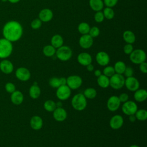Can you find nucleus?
Listing matches in <instances>:
<instances>
[{
    "label": "nucleus",
    "mask_w": 147,
    "mask_h": 147,
    "mask_svg": "<svg viewBox=\"0 0 147 147\" xmlns=\"http://www.w3.org/2000/svg\"><path fill=\"white\" fill-rule=\"evenodd\" d=\"M2 33L5 38L10 42L19 40L23 34V29L20 22L16 21H10L4 25Z\"/></svg>",
    "instance_id": "nucleus-1"
},
{
    "label": "nucleus",
    "mask_w": 147,
    "mask_h": 147,
    "mask_svg": "<svg viewBox=\"0 0 147 147\" xmlns=\"http://www.w3.org/2000/svg\"><path fill=\"white\" fill-rule=\"evenodd\" d=\"M87 99L83 94H76L71 99V105L76 110L82 111L84 110L87 106Z\"/></svg>",
    "instance_id": "nucleus-2"
},
{
    "label": "nucleus",
    "mask_w": 147,
    "mask_h": 147,
    "mask_svg": "<svg viewBox=\"0 0 147 147\" xmlns=\"http://www.w3.org/2000/svg\"><path fill=\"white\" fill-rule=\"evenodd\" d=\"M13 51L11 42L3 38L0 39V59H6L10 56Z\"/></svg>",
    "instance_id": "nucleus-3"
},
{
    "label": "nucleus",
    "mask_w": 147,
    "mask_h": 147,
    "mask_svg": "<svg viewBox=\"0 0 147 147\" xmlns=\"http://www.w3.org/2000/svg\"><path fill=\"white\" fill-rule=\"evenodd\" d=\"M56 56L58 59L63 61L69 60L72 55V49L68 46L62 45L56 51Z\"/></svg>",
    "instance_id": "nucleus-4"
},
{
    "label": "nucleus",
    "mask_w": 147,
    "mask_h": 147,
    "mask_svg": "<svg viewBox=\"0 0 147 147\" xmlns=\"http://www.w3.org/2000/svg\"><path fill=\"white\" fill-rule=\"evenodd\" d=\"M130 61L135 64H140L145 61L146 55L145 51L141 49H137L133 50L129 55Z\"/></svg>",
    "instance_id": "nucleus-5"
},
{
    "label": "nucleus",
    "mask_w": 147,
    "mask_h": 147,
    "mask_svg": "<svg viewBox=\"0 0 147 147\" xmlns=\"http://www.w3.org/2000/svg\"><path fill=\"white\" fill-rule=\"evenodd\" d=\"M109 86L114 90H119L124 86L125 79L122 74L115 73L109 78Z\"/></svg>",
    "instance_id": "nucleus-6"
},
{
    "label": "nucleus",
    "mask_w": 147,
    "mask_h": 147,
    "mask_svg": "<svg viewBox=\"0 0 147 147\" xmlns=\"http://www.w3.org/2000/svg\"><path fill=\"white\" fill-rule=\"evenodd\" d=\"M71 94V90L67 85H62L57 88L56 95L57 98L60 100L68 99Z\"/></svg>",
    "instance_id": "nucleus-7"
},
{
    "label": "nucleus",
    "mask_w": 147,
    "mask_h": 147,
    "mask_svg": "<svg viewBox=\"0 0 147 147\" xmlns=\"http://www.w3.org/2000/svg\"><path fill=\"white\" fill-rule=\"evenodd\" d=\"M138 110L137 104L132 100H127L124 103L122 106V111L125 115H130L135 114Z\"/></svg>",
    "instance_id": "nucleus-8"
},
{
    "label": "nucleus",
    "mask_w": 147,
    "mask_h": 147,
    "mask_svg": "<svg viewBox=\"0 0 147 147\" xmlns=\"http://www.w3.org/2000/svg\"><path fill=\"white\" fill-rule=\"evenodd\" d=\"M83 80L78 75H71L67 78V85L71 90H76L82 84Z\"/></svg>",
    "instance_id": "nucleus-9"
},
{
    "label": "nucleus",
    "mask_w": 147,
    "mask_h": 147,
    "mask_svg": "<svg viewBox=\"0 0 147 147\" xmlns=\"http://www.w3.org/2000/svg\"><path fill=\"white\" fill-rule=\"evenodd\" d=\"M126 88L130 91L134 92L140 87V82L134 76L126 78L125 80V84Z\"/></svg>",
    "instance_id": "nucleus-10"
},
{
    "label": "nucleus",
    "mask_w": 147,
    "mask_h": 147,
    "mask_svg": "<svg viewBox=\"0 0 147 147\" xmlns=\"http://www.w3.org/2000/svg\"><path fill=\"white\" fill-rule=\"evenodd\" d=\"M121 105V102L118 96L113 95L110 96L107 102V107L111 111H117Z\"/></svg>",
    "instance_id": "nucleus-11"
},
{
    "label": "nucleus",
    "mask_w": 147,
    "mask_h": 147,
    "mask_svg": "<svg viewBox=\"0 0 147 147\" xmlns=\"http://www.w3.org/2000/svg\"><path fill=\"white\" fill-rule=\"evenodd\" d=\"M30 75L29 70L25 67H20L16 71V76L22 82L28 81L30 78Z\"/></svg>",
    "instance_id": "nucleus-12"
},
{
    "label": "nucleus",
    "mask_w": 147,
    "mask_h": 147,
    "mask_svg": "<svg viewBox=\"0 0 147 147\" xmlns=\"http://www.w3.org/2000/svg\"><path fill=\"white\" fill-rule=\"evenodd\" d=\"M123 124V118L121 115H113L109 122L110 126L114 130H117L120 129Z\"/></svg>",
    "instance_id": "nucleus-13"
},
{
    "label": "nucleus",
    "mask_w": 147,
    "mask_h": 147,
    "mask_svg": "<svg viewBox=\"0 0 147 147\" xmlns=\"http://www.w3.org/2000/svg\"><path fill=\"white\" fill-rule=\"evenodd\" d=\"M93 38L88 34H83L79 38V44L80 47L83 49H88L93 45Z\"/></svg>",
    "instance_id": "nucleus-14"
},
{
    "label": "nucleus",
    "mask_w": 147,
    "mask_h": 147,
    "mask_svg": "<svg viewBox=\"0 0 147 147\" xmlns=\"http://www.w3.org/2000/svg\"><path fill=\"white\" fill-rule=\"evenodd\" d=\"M96 61L101 66H106L110 62L109 55L104 51H100L96 55Z\"/></svg>",
    "instance_id": "nucleus-15"
},
{
    "label": "nucleus",
    "mask_w": 147,
    "mask_h": 147,
    "mask_svg": "<svg viewBox=\"0 0 147 147\" xmlns=\"http://www.w3.org/2000/svg\"><path fill=\"white\" fill-rule=\"evenodd\" d=\"M53 118L58 122L64 121L67 117L66 110L61 107H56L53 111Z\"/></svg>",
    "instance_id": "nucleus-16"
},
{
    "label": "nucleus",
    "mask_w": 147,
    "mask_h": 147,
    "mask_svg": "<svg viewBox=\"0 0 147 147\" xmlns=\"http://www.w3.org/2000/svg\"><path fill=\"white\" fill-rule=\"evenodd\" d=\"M53 14L52 11L49 9H42L38 14V18L44 22L50 21L53 18Z\"/></svg>",
    "instance_id": "nucleus-17"
},
{
    "label": "nucleus",
    "mask_w": 147,
    "mask_h": 147,
    "mask_svg": "<svg viewBox=\"0 0 147 147\" xmlns=\"http://www.w3.org/2000/svg\"><path fill=\"white\" fill-rule=\"evenodd\" d=\"M77 60L78 63L83 66H87L91 64L92 60L91 56L87 52H82L79 53L77 57Z\"/></svg>",
    "instance_id": "nucleus-18"
},
{
    "label": "nucleus",
    "mask_w": 147,
    "mask_h": 147,
    "mask_svg": "<svg viewBox=\"0 0 147 147\" xmlns=\"http://www.w3.org/2000/svg\"><path fill=\"white\" fill-rule=\"evenodd\" d=\"M0 69L3 73L9 74L13 72L14 66L10 61L5 59L0 62Z\"/></svg>",
    "instance_id": "nucleus-19"
},
{
    "label": "nucleus",
    "mask_w": 147,
    "mask_h": 147,
    "mask_svg": "<svg viewBox=\"0 0 147 147\" xmlns=\"http://www.w3.org/2000/svg\"><path fill=\"white\" fill-rule=\"evenodd\" d=\"M30 125L33 130H40L42 128L43 125L42 119L38 115H34L30 119Z\"/></svg>",
    "instance_id": "nucleus-20"
},
{
    "label": "nucleus",
    "mask_w": 147,
    "mask_h": 147,
    "mask_svg": "<svg viewBox=\"0 0 147 147\" xmlns=\"http://www.w3.org/2000/svg\"><path fill=\"white\" fill-rule=\"evenodd\" d=\"M10 98L11 101L13 104L19 105H21L24 100V95L21 91L16 90L11 93Z\"/></svg>",
    "instance_id": "nucleus-21"
},
{
    "label": "nucleus",
    "mask_w": 147,
    "mask_h": 147,
    "mask_svg": "<svg viewBox=\"0 0 147 147\" xmlns=\"http://www.w3.org/2000/svg\"><path fill=\"white\" fill-rule=\"evenodd\" d=\"M134 98L138 102H142L147 98V91L145 89L138 88L134 94Z\"/></svg>",
    "instance_id": "nucleus-22"
},
{
    "label": "nucleus",
    "mask_w": 147,
    "mask_h": 147,
    "mask_svg": "<svg viewBox=\"0 0 147 147\" xmlns=\"http://www.w3.org/2000/svg\"><path fill=\"white\" fill-rule=\"evenodd\" d=\"M51 45H52L55 48L57 49L63 45L64 40L61 35L55 34L51 38Z\"/></svg>",
    "instance_id": "nucleus-23"
},
{
    "label": "nucleus",
    "mask_w": 147,
    "mask_h": 147,
    "mask_svg": "<svg viewBox=\"0 0 147 147\" xmlns=\"http://www.w3.org/2000/svg\"><path fill=\"white\" fill-rule=\"evenodd\" d=\"M29 94L30 96L34 99H37L40 96L41 90L39 86L37 85V83H35L30 86L29 90Z\"/></svg>",
    "instance_id": "nucleus-24"
},
{
    "label": "nucleus",
    "mask_w": 147,
    "mask_h": 147,
    "mask_svg": "<svg viewBox=\"0 0 147 147\" xmlns=\"http://www.w3.org/2000/svg\"><path fill=\"white\" fill-rule=\"evenodd\" d=\"M89 5L92 10L98 11L103 9L104 3L102 0H90Z\"/></svg>",
    "instance_id": "nucleus-25"
},
{
    "label": "nucleus",
    "mask_w": 147,
    "mask_h": 147,
    "mask_svg": "<svg viewBox=\"0 0 147 147\" xmlns=\"http://www.w3.org/2000/svg\"><path fill=\"white\" fill-rule=\"evenodd\" d=\"M123 38L127 44H132L136 41V36L131 30H126L123 33Z\"/></svg>",
    "instance_id": "nucleus-26"
},
{
    "label": "nucleus",
    "mask_w": 147,
    "mask_h": 147,
    "mask_svg": "<svg viewBox=\"0 0 147 147\" xmlns=\"http://www.w3.org/2000/svg\"><path fill=\"white\" fill-rule=\"evenodd\" d=\"M97 83L99 87L103 88H107L109 86H110L109 78L103 74H102L99 77H98Z\"/></svg>",
    "instance_id": "nucleus-27"
},
{
    "label": "nucleus",
    "mask_w": 147,
    "mask_h": 147,
    "mask_svg": "<svg viewBox=\"0 0 147 147\" xmlns=\"http://www.w3.org/2000/svg\"><path fill=\"white\" fill-rule=\"evenodd\" d=\"M113 67L114 68L115 72L116 74H119L122 75L125 70L126 65L123 61H118L115 63L114 66Z\"/></svg>",
    "instance_id": "nucleus-28"
},
{
    "label": "nucleus",
    "mask_w": 147,
    "mask_h": 147,
    "mask_svg": "<svg viewBox=\"0 0 147 147\" xmlns=\"http://www.w3.org/2000/svg\"><path fill=\"white\" fill-rule=\"evenodd\" d=\"M56 51V48H55L52 45H47L43 48L42 52L47 57H52L55 55Z\"/></svg>",
    "instance_id": "nucleus-29"
},
{
    "label": "nucleus",
    "mask_w": 147,
    "mask_h": 147,
    "mask_svg": "<svg viewBox=\"0 0 147 147\" xmlns=\"http://www.w3.org/2000/svg\"><path fill=\"white\" fill-rule=\"evenodd\" d=\"M97 92L95 88L92 87H89L86 88L83 92V95L86 99H94L96 96Z\"/></svg>",
    "instance_id": "nucleus-30"
},
{
    "label": "nucleus",
    "mask_w": 147,
    "mask_h": 147,
    "mask_svg": "<svg viewBox=\"0 0 147 147\" xmlns=\"http://www.w3.org/2000/svg\"><path fill=\"white\" fill-rule=\"evenodd\" d=\"M90 29V25L87 22H85L80 23L78 26V30L79 32L82 35L88 34Z\"/></svg>",
    "instance_id": "nucleus-31"
},
{
    "label": "nucleus",
    "mask_w": 147,
    "mask_h": 147,
    "mask_svg": "<svg viewBox=\"0 0 147 147\" xmlns=\"http://www.w3.org/2000/svg\"><path fill=\"white\" fill-rule=\"evenodd\" d=\"M44 108L48 112H53L56 108V103L52 100H47L44 103Z\"/></svg>",
    "instance_id": "nucleus-32"
},
{
    "label": "nucleus",
    "mask_w": 147,
    "mask_h": 147,
    "mask_svg": "<svg viewBox=\"0 0 147 147\" xmlns=\"http://www.w3.org/2000/svg\"><path fill=\"white\" fill-rule=\"evenodd\" d=\"M134 115L136 119L141 121H145L147 119V111L145 109L137 110Z\"/></svg>",
    "instance_id": "nucleus-33"
},
{
    "label": "nucleus",
    "mask_w": 147,
    "mask_h": 147,
    "mask_svg": "<svg viewBox=\"0 0 147 147\" xmlns=\"http://www.w3.org/2000/svg\"><path fill=\"white\" fill-rule=\"evenodd\" d=\"M105 18L107 20H111L114 18L115 16V13L114 10L111 7H106L104 9L103 11Z\"/></svg>",
    "instance_id": "nucleus-34"
},
{
    "label": "nucleus",
    "mask_w": 147,
    "mask_h": 147,
    "mask_svg": "<svg viewBox=\"0 0 147 147\" xmlns=\"http://www.w3.org/2000/svg\"><path fill=\"white\" fill-rule=\"evenodd\" d=\"M103 75L107 76L108 78H110L111 76H113L115 72V70L113 67L112 66H106L103 71Z\"/></svg>",
    "instance_id": "nucleus-35"
},
{
    "label": "nucleus",
    "mask_w": 147,
    "mask_h": 147,
    "mask_svg": "<svg viewBox=\"0 0 147 147\" xmlns=\"http://www.w3.org/2000/svg\"><path fill=\"white\" fill-rule=\"evenodd\" d=\"M49 84L52 87L56 88H57L59 87H60L61 86L59 78H56V77H53V78H51L49 80Z\"/></svg>",
    "instance_id": "nucleus-36"
},
{
    "label": "nucleus",
    "mask_w": 147,
    "mask_h": 147,
    "mask_svg": "<svg viewBox=\"0 0 147 147\" xmlns=\"http://www.w3.org/2000/svg\"><path fill=\"white\" fill-rule=\"evenodd\" d=\"M100 34V30L97 26H93L90 28L88 34L92 38H95L98 37Z\"/></svg>",
    "instance_id": "nucleus-37"
},
{
    "label": "nucleus",
    "mask_w": 147,
    "mask_h": 147,
    "mask_svg": "<svg viewBox=\"0 0 147 147\" xmlns=\"http://www.w3.org/2000/svg\"><path fill=\"white\" fill-rule=\"evenodd\" d=\"M42 25V21L39 18L33 20L30 23V26L33 29H38Z\"/></svg>",
    "instance_id": "nucleus-38"
},
{
    "label": "nucleus",
    "mask_w": 147,
    "mask_h": 147,
    "mask_svg": "<svg viewBox=\"0 0 147 147\" xmlns=\"http://www.w3.org/2000/svg\"><path fill=\"white\" fill-rule=\"evenodd\" d=\"M105 19L103 13L102 11H96V13L94 15V20L98 23H100L103 22Z\"/></svg>",
    "instance_id": "nucleus-39"
},
{
    "label": "nucleus",
    "mask_w": 147,
    "mask_h": 147,
    "mask_svg": "<svg viewBox=\"0 0 147 147\" xmlns=\"http://www.w3.org/2000/svg\"><path fill=\"white\" fill-rule=\"evenodd\" d=\"M5 88L6 91L7 92H9V93H11V94L14 91H16V86H15V85L13 83H10V82L7 83L5 84Z\"/></svg>",
    "instance_id": "nucleus-40"
},
{
    "label": "nucleus",
    "mask_w": 147,
    "mask_h": 147,
    "mask_svg": "<svg viewBox=\"0 0 147 147\" xmlns=\"http://www.w3.org/2000/svg\"><path fill=\"white\" fill-rule=\"evenodd\" d=\"M133 50V47L131 44H126L123 47V52L126 55H130Z\"/></svg>",
    "instance_id": "nucleus-41"
},
{
    "label": "nucleus",
    "mask_w": 147,
    "mask_h": 147,
    "mask_svg": "<svg viewBox=\"0 0 147 147\" xmlns=\"http://www.w3.org/2000/svg\"><path fill=\"white\" fill-rule=\"evenodd\" d=\"M118 1V0H103V3L107 7L112 8L117 5Z\"/></svg>",
    "instance_id": "nucleus-42"
},
{
    "label": "nucleus",
    "mask_w": 147,
    "mask_h": 147,
    "mask_svg": "<svg viewBox=\"0 0 147 147\" xmlns=\"http://www.w3.org/2000/svg\"><path fill=\"white\" fill-rule=\"evenodd\" d=\"M123 74L126 78L133 76L134 74V70L131 67H126L123 72Z\"/></svg>",
    "instance_id": "nucleus-43"
},
{
    "label": "nucleus",
    "mask_w": 147,
    "mask_h": 147,
    "mask_svg": "<svg viewBox=\"0 0 147 147\" xmlns=\"http://www.w3.org/2000/svg\"><path fill=\"white\" fill-rule=\"evenodd\" d=\"M118 98L121 102V103H124L129 100V95L126 93H121L119 96Z\"/></svg>",
    "instance_id": "nucleus-44"
},
{
    "label": "nucleus",
    "mask_w": 147,
    "mask_h": 147,
    "mask_svg": "<svg viewBox=\"0 0 147 147\" xmlns=\"http://www.w3.org/2000/svg\"><path fill=\"white\" fill-rule=\"evenodd\" d=\"M139 68L140 71L143 74H146L147 73V63L144 61L139 64Z\"/></svg>",
    "instance_id": "nucleus-45"
},
{
    "label": "nucleus",
    "mask_w": 147,
    "mask_h": 147,
    "mask_svg": "<svg viewBox=\"0 0 147 147\" xmlns=\"http://www.w3.org/2000/svg\"><path fill=\"white\" fill-rule=\"evenodd\" d=\"M60 80V85H67V78H64V77H61L60 78H59Z\"/></svg>",
    "instance_id": "nucleus-46"
},
{
    "label": "nucleus",
    "mask_w": 147,
    "mask_h": 147,
    "mask_svg": "<svg viewBox=\"0 0 147 147\" xmlns=\"http://www.w3.org/2000/svg\"><path fill=\"white\" fill-rule=\"evenodd\" d=\"M129 120L131 122H134L136 121V118L135 115L133 114V115H129Z\"/></svg>",
    "instance_id": "nucleus-47"
},
{
    "label": "nucleus",
    "mask_w": 147,
    "mask_h": 147,
    "mask_svg": "<svg viewBox=\"0 0 147 147\" xmlns=\"http://www.w3.org/2000/svg\"><path fill=\"white\" fill-rule=\"evenodd\" d=\"M86 68H87V71H88L89 72H91V71H92L94 70V65L91 63V64H88V65H87L86 66Z\"/></svg>",
    "instance_id": "nucleus-48"
},
{
    "label": "nucleus",
    "mask_w": 147,
    "mask_h": 147,
    "mask_svg": "<svg viewBox=\"0 0 147 147\" xmlns=\"http://www.w3.org/2000/svg\"><path fill=\"white\" fill-rule=\"evenodd\" d=\"M94 75L96 76V77H99L100 75H102V72H101V71L99 70V69H96L94 71Z\"/></svg>",
    "instance_id": "nucleus-49"
},
{
    "label": "nucleus",
    "mask_w": 147,
    "mask_h": 147,
    "mask_svg": "<svg viewBox=\"0 0 147 147\" xmlns=\"http://www.w3.org/2000/svg\"><path fill=\"white\" fill-rule=\"evenodd\" d=\"M56 107H62V103L61 102H58L56 103Z\"/></svg>",
    "instance_id": "nucleus-50"
},
{
    "label": "nucleus",
    "mask_w": 147,
    "mask_h": 147,
    "mask_svg": "<svg viewBox=\"0 0 147 147\" xmlns=\"http://www.w3.org/2000/svg\"><path fill=\"white\" fill-rule=\"evenodd\" d=\"M8 1H9L10 3H17L20 0H7Z\"/></svg>",
    "instance_id": "nucleus-51"
},
{
    "label": "nucleus",
    "mask_w": 147,
    "mask_h": 147,
    "mask_svg": "<svg viewBox=\"0 0 147 147\" xmlns=\"http://www.w3.org/2000/svg\"><path fill=\"white\" fill-rule=\"evenodd\" d=\"M129 147H140V146H138V145H130Z\"/></svg>",
    "instance_id": "nucleus-52"
},
{
    "label": "nucleus",
    "mask_w": 147,
    "mask_h": 147,
    "mask_svg": "<svg viewBox=\"0 0 147 147\" xmlns=\"http://www.w3.org/2000/svg\"><path fill=\"white\" fill-rule=\"evenodd\" d=\"M2 2H6V1H7V0H1Z\"/></svg>",
    "instance_id": "nucleus-53"
}]
</instances>
